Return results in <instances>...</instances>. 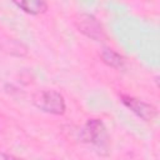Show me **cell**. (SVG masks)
I'll return each mask as SVG.
<instances>
[{"mask_svg":"<svg viewBox=\"0 0 160 160\" xmlns=\"http://www.w3.org/2000/svg\"><path fill=\"white\" fill-rule=\"evenodd\" d=\"M32 104L41 111L52 115H62L66 109L64 96L52 89L36 91L32 96Z\"/></svg>","mask_w":160,"mask_h":160,"instance_id":"cell-1","label":"cell"},{"mask_svg":"<svg viewBox=\"0 0 160 160\" xmlns=\"http://www.w3.org/2000/svg\"><path fill=\"white\" fill-rule=\"evenodd\" d=\"M80 138L82 141L92 144L100 149H105L108 144L106 129L99 119H89L80 129Z\"/></svg>","mask_w":160,"mask_h":160,"instance_id":"cell-2","label":"cell"},{"mask_svg":"<svg viewBox=\"0 0 160 160\" xmlns=\"http://www.w3.org/2000/svg\"><path fill=\"white\" fill-rule=\"evenodd\" d=\"M74 22L80 32H82L84 35H86L88 38H90L95 41H100L105 38V31L102 29V25L91 14L81 12V14L76 15Z\"/></svg>","mask_w":160,"mask_h":160,"instance_id":"cell-3","label":"cell"},{"mask_svg":"<svg viewBox=\"0 0 160 160\" xmlns=\"http://www.w3.org/2000/svg\"><path fill=\"white\" fill-rule=\"evenodd\" d=\"M120 99L128 109H130L138 118H140L144 121H151L156 116V108L146 101H142L129 95H121Z\"/></svg>","mask_w":160,"mask_h":160,"instance_id":"cell-4","label":"cell"},{"mask_svg":"<svg viewBox=\"0 0 160 160\" xmlns=\"http://www.w3.org/2000/svg\"><path fill=\"white\" fill-rule=\"evenodd\" d=\"M19 9L30 15H40L48 10V2L42 0H24V1H14Z\"/></svg>","mask_w":160,"mask_h":160,"instance_id":"cell-5","label":"cell"},{"mask_svg":"<svg viewBox=\"0 0 160 160\" xmlns=\"http://www.w3.org/2000/svg\"><path fill=\"white\" fill-rule=\"evenodd\" d=\"M100 55L102 61L111 68H121L124 65V58L110 48H102Z\"/></svg>","mask_w":160,"mask_h":160,"instance_id":"cell-6","label":"cell"},{"mask_svg":"<svg viewBox=\"0 0 160 160\" xmlns=\"http://www.w3.org/2000/svg\"><path fill=\"white\" fill-rule=\"evenodd\" d=\"M1 156L4 160H22L20 158H16L15 155H10V154H1Z\"/></svg>","mask_w":160,"mask_h":160,"instance_id":"cell-7","label":"cell"}]
</instances>
